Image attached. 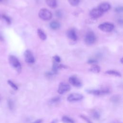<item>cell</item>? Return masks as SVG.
I'll use <instances>...</instances> for the list:
<instances>
[{
  "instance_id": "cell-1",
  "label": "cell",
  "mask_w": 123,
  "mask_h": 123,
  "mask_svg": "<svg viewBox=\"0 0 123 123\" xmlns=\"http://www.w3.org/2000/svg\"><path fill=\"white\" fill-rule=\"evenodd\" d=\"M8 60L9 63L12 67L16 70L17 72L20 73L21 71L22 66L18 59L14 55H10Z\"/></svg>"
},
{
  "instance_id": "cell-2",
  "label": "cell",
  "mask_w": 123,
  "mask_h": 123,
  "mask_svg": "<svg viewBox=\"0 0 123 123\" xmlns=\"http://www.w3.org/2000/svg\"><path fill=\"white\" fill-rule=\"evenodd\" d=\"M39 16L40 19L43 20H49L52 18V13L49 10L43 8L39 11Z\"/></svg>"
},
{
  "instance_id": "cell-3",
  "label": "cell",
  "mask_w": 123,
  "mask_h": 123,
  "mask_svg": "<svg viewBox=\"0 0 123 123\" xmlns=\"http://www.w3.org/2000/svg\"><path fill=\"white\" fill-rule=\"evenodd\" d=\"M84 40L87 45H90L93 44L96 40V37L94 32L92 31L88 32L85 36Z\"/></svg>"
},
{
  "instance_id": "cell-4",
  "label": "cell",
  "mask_w": 123,
  "mask_h": 123,
  "mask_svg": "<svg viewBox=\"0 0 123 123\" xmlns=\"http://www.w3.org/2000/svg\"><path fill=\"white\" fill-rule=\"evenodd\" d=\"M114 25L110 23H104L99 25L98 28L103 32H110L114 29Z\"/></svg>"
},
{
  "instance_id": "cell-5",
  "label": "cell",
  "mask_w": 123,
  "mask_h": 123,
  "mask_svg": "<svg viewBox=\"0 0 123 123\" xmlns=\"http://www.w3.org/2000/svg\"><path fill=\"white\" fill-rule=\"evenodd\" d=\"M24 57L26 62L28 64H33L35 62V58L32 52L29 50H26L24 53Z\"/></svg>"
},
{
  "instance_id": "cell-6",
  "label": "cell",
  "mask_w": 123,
  "mask_h": 123,
  "mask_svg": "<svg viewBox=\"0 0 123 123\" xmlns=\"http://www.w3.org/2000/svg\"><path fill=\"white\" fill-rule=\"evenodd\" d=\"M70 86L69 85L65 83H61L59 84V88L58 89V92L60 94H63L67 91L70 90Z\"/></svg>"
},
{
  "instance_id": "cell-7",
  "label": "cell",
  "mask_w": 123,
  "mask_h": 123,
  "mask_svg": "<svg viewBox=\"0 0 123 123\" xmlns=\"http://www.w3.org/2000/svg\"><path fill=\"white\" fill-rule=\"evenodd\" d=\"M103 13L98 8L92 9L89 13V15L92 19H97L101 17Z\"/></svg>"
},
{
  "instance_id": "cell-8",
  "label": "cell",
  "mask_w": 123,
  "mask_h": 123,
  "mask_svg": "<svg viewBox=\"0 0 123 123\" xmlns=\"http://www.w3.org/2000/svg\"><path fill=\"white\" fill-rule=\"evenodd\" d=\"M83 98V96L82 95L77 93H74L70 94L67 97V101L69 102H74V101H79Z\"/></svg>"
},
{
  "instance_id": "cell-9",
  "label": "cell",
  "mask_w": 123,
  "mask_h": 123,
  "mask_svg": "<svg viewBox=\"0 0 123 123\" xmlns=\"http://www.w3.org/2000/svg\"><path fill=\"white\" fill-rule=\"evenodd\" d=\"M69 81L71 85L75 87L79 88L82 86V83L81 81L75 76H71L69 79Z\"/></svg>"
},
{
  "instance_id": "cell-10",
  "label": "cell",
  "mask_w": 123,
  "mask_h": 123,
  "mask_svg": "<svg viewBox=\"0 0 123 123\" xmlns=\"http://www.w3.org/2000/svg\"><path fill=\"white\" fill-rule=\"evenodd\" d=\"M88 93L96 96H101L108 93L109 91L107 90H92L89 91Z\"/></svg>"
},
{
  "instance_id": "cell-11",
  "label": "cell",
  "mask_w": 123,
  "mask_h": 123,
  "mask_svg": "<svg viewBox=\"0 0 123 123\" xmlns=\"http://www.w3.org/2000/svg\"><path fill=\"white\" fill-rule=\"evenodd\" d=\"M67 36L69 39L73 41H76L78 39V36H77L74 29L69 30L67 32Z\"/></svg>"
},
{
  "instance_id": "cell-12",
  "label": "cell",
  "mask_w": 123,
  "mask_h": 123,
  "mask_svg": "<svg viewBox=\"0 0 123 123\" xmlns=\"http://www.w3.org/2000/svg\"><path fill=\"white\" fill-rule=\"evenodd\" d=\"M98 8L103 13H105L108 10H109L111 8V5L107 3H103L101 4L98 7Z\"/></svg>"
},
{
  "instance_id": "cell-13",
  "label": "cell",
  "mask_w": 123,
  "mask_h": 123,
  "mask_svg": "<svg viewBox=\"0 0 123 123\" xmlns=\"http://www.w3.org/2000/svg\"><path fill=\"white\" fill-rule=\"evenodd\" d=\"M37 34L39 36V37L42 40H45L46 38H47V36L45 34L44 32L42 30L39 28L37 30Z\"/></svg>"
},
{
  "instance_id": "cell-14",
  "label": "cell",
  "mask_w": 123,
  "mask_h": 123,
  "mask_svg": "<svg viewBox=\"0 0 123 123\" xmlns=\"http://www.w3.org/2000/svg\"><path fill=\"white\" fill-rule=\"evenodd\" d=\"M46 4L52 8H55L57 7L56 0H46Z\"/></svg>"
},
{
  "instance_id": "cell-15",
  "label": "cell",
  "mask_w": 123,
  "mask_h": 123,
  "mask_svg": "<svg viewBox=\"0 0 123 123\" xmlns=\"http://www.w3.org/2000/svg\"><path fill=\"white\" fill-rule=\"evenodd\" d=\"M90 71L94 73H99L101 71L100 67L96 65H94L92 66L90 68Z\"/></svg>"
},
{
  "instance_id": "cell-16",
  "label": "cell",
  "mask_w": 123,
  "mask_h": 123,
  "mask_svg": "<svg viewBox=\"0 0 123 123\" xmlns=\"http://www.w3.org/2000/svg\"><path fill=\"white\" fill-rule=\"evenodd\" d=\"M50 26L52 29L56 30L60 28V24L57 21H53L50 24Z\"/></svg>"
},
{
  "instance_id": "cell-17",
  "label": "cell",
  "mask_w": 123,
  "mask_h": 123,
  "mask_svg": "<svg viewBox=\"0 0 123 123\" xmlns=\"http://www.w3.org/2000/svg\"><path fill=\"white\" fill-rule=\"evenodd\" d=\"M106 74H108V75H114V76H118V77H121V74H120V73H119L118 71H115V70L107 71L106 72Z\"/></svg>"
},
{
  "instance_id": "cell-18",
  "label": "cell",
  "mask_w": 123,
  "mask_h": 123,
  "mask_svg": "<svg viewBox=\"0 0 123 123\" xmlns=\"http://www.w3.org/2000/svg\"><path fill=\"white\" fill-rule=\"evenodd\" d=\"M62 121L64 123H74L75 122L74 121L71 119V118L66 116H64L62 118Z\"/></svg>"
},
{
  "instance_id": "cell-19",
  "label": "cell",
  "mask_w": 123,
  "mask_h": 123,
  "mask_svg": "<svg viewBox=\"0 0 123 123\" xmlns=\"http://www.w3.org/2000/svg\"><path fill=\"white\" fill-rule=\"evenodd\" d=\"M69 3L73 6H78L80 0H68Z\"/></svg>"
},
{
  "instance_id": "cell-20",
  "label": "cell",
  "mask_w": 123,
  "mask_h": 123,
  "mask_svg": "<svg viewBox=\"0 0 123 123\" xmlns=\"http://www.w3.org/2000/svg\"><path fill=\"white\" fill-rule=\"evenodd\" d=\"M111 100L112 102L116 103L120 101V97L118 95H114L111 98Z\"/></svg>"
},
{
  "instance_id": "cell-21",
  "label": "cell",
  "mask_w": 123,
  "mask_h": 123,
  "mask_svg": "<svg viewBox=\"0 0 123 123\" xmlns=\"http://www.w3.org/2000/svg\"><path fill=\"white\" fill-rule=\"evenodd\" d=\"M8 83L13 89H14V90H18V86L16 85H15L13 82H12L11 80H8Z\"/></svg>"
},
{
  "instance_id": "cell-22",
  "label": "cell",
  "mask_w": 123,
  "mask_h": 123,
  "mask_svg": "<svg viewBox=\"0 0 123 123\" xmlns=\"http://www.w3.org/2000/svg\"><path fill=\"white\" fill-rule=\"evenodd\" d=\"M60 101V97H55L53 98L52 99H51L50 101L52 104H53V103H55L59 102Z\"/></svg>"
},
{
  "instance_id": "cell-23",
  "label": "cell",
  "mask_w": 123,
  "mask_h": 123,
  "mask_svg": "<svg viewBox=\"0 0 123 123\" xmlns=\"http://www.w3.org/2000/svg\"><path fill=\"white\" fill-rule=\"evenodd\" d=\"M92 116L95 119H98L100 117V114L98 112L94 111V112H93V114H92Z\"/></svg>"
},
{
  "instance_id": "cell-24",
  "label": "cell",
  "mask_w": 123,
  "mask_h": 123,
  "mask_svg": "<svg viewBox=\"0 0 123 123\" xmlns=\"http://www.w3.org/2000/svg\"><path fill=\"white\" fill-rule=\"evenodd\" d=\"M97 61L95 59H89L88 61V63L89 64H95L97 63Z\"/></svg>"
},
{
  "instance_id": "cell-25",
  "label": "cell",
  "mask_w": 123,
  "mask_h": 123,
  "mask_svg": "<svg viewBox=\"0 0 123 123\" xmlns=\"http://www.w3.org/2000/svg\"><path fill=\"white\" fill-rule=\"evenodd\" d=\"M3 18L6 21V22H7V24H11V20H10V19L8 17H7L6 15H3Z\"/></svg>"
},
{
  "instance_id": "cell-26",
  "label": "cell",
  "mask_w": 123,
  "mask_h": 123,
  "mask_svg": "<svg viewBox=\"0 0 123 123\" xmlns=\"http://www.w3.org/2000/svg\"><path fill=\"white\" fill-rule=\"evenodd\" d=\"M85 121H86V122L87 123H92L88 117H87L86 116H84V115H81L80 116Z\"/></svg>"
},
{
  "instance_id": "cell-27",
  "label": "cell",
  "mask_w": 123,
  "mask_h": 123,
  "mask_svg": "<svg viewBox=\"0 0 123 123\" xmlns=\"http://www.w3.org/2000/svg\"><path fill=\"white\" fill-rule=\"evenodd\" d=\"M53 59L54 60V61L55 62L58 63H60L61 62V58L59 56H57V55H55L53 57Z\"/></svg>"
},
{
  "instance_id": "cell-28",
  "label": "cell",
  "mask_w": 123,
  "mask_h": 123,
  "mask_svg": "<svg viewBox=\"0 0 123 123\" xmlns=\"http://www.w3.org/2000/svg\"><path fill=\"white\" fill-rule=\"evenodd\" d=\"M8 105H9V107L11 109H12L13 108V102L12 101H11V100L8 101Z\"/></svg>"
},
{
  "instance_id": "cell-29",
  "label": "cell",
  "mask_w": 123,
  "mask_h": 123,
  "mask_svg": "<svg viewBox=\"0 0 123 123\" xmlns=\"http://www.w3.org/2000/svg\"><path fill=\"white\" fill-rule=\"evenodd\" d=\"M115 11L117 13H121L123 11V7H118L115 9Z\"/></svg>"
},
{
  "instance_id": "cell-30",
  "label": "cell",
  "mask_w": 123,
  "mask_h": 123,
  "mask_svg": "<svg viewBox=\"0 0 123 123\" xmlns=\"http://www.w3.org/2000/svg\"><path fill=\"white\" fill-rule=\"evenodd\" d=\"M56 15L57 17H58L59 18L61 17V16H62V13H61V12L60 11H57L56 12Z\"/></svg>"
},
{
  "instance_id": "cell-31",
  "label": "cell",
  "mask_w": 123,
  "mask_h": 123,
  "mask_svg": "<svg viewBox=\"0 0 123 123\" xmlns=\"http://www.w3.org/2000/svg\"><path fill=\"white\" fill-rule=\"evenodd\" d=\"M41 122H42L41 119H38V120H36V121H35L34 122H33V123H41Z\"/></svg>"
},
{
  "instance_id": "cell-32",
  "label": "cell",
  "mask_w": 123,
  "mask_h": 123,
  "mask_svg": "<svg viewBox=\"0 0 123 123\" xmlns=\"http://www.w3.org/2000/svg\"><path fill=\"white\" fill-rule=\"evenodd\" d=\"M3 40H4V38L2 36L1 34L0 33V41H3Z\"/></svg>"
},
{
  "instance_id": "cell-33",
  "label": "cell",
  "mask_w": 123,
  "mask_h": 123,
  "mask_svg": "<svg viewBox=\"0 0 123 123\" xmlns=\"http://www.w3.org/2000/svg\"><path fill=\"white\" fill-rule=\"evenodd\" d=\"M121 62L122 64L123 63V58H122L121 59Z\"/></svg>"
},
{
  "instance_id": "cell-34",
  "label": "cell",
  "mask_w": 123,
  "mask_h": 123,
  "mask_svg": "<svg viewBox=\"0 0 123 123\" xmlns=\"http://www.w3.org/2000/svg\"><path fill=\"white\" fill-rule=\"evenodd\" d=\"M3 1V0H0V2H2Z\"/></svg>"
}]
</instances>
